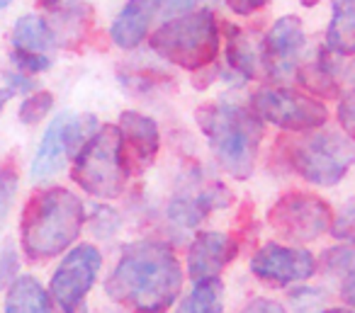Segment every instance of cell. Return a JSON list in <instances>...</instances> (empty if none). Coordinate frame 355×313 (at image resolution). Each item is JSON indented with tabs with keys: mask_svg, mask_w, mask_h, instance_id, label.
<instances>
[{
	"mask_svg": "<svg viewBox=\"0 0 355 313\" xmlns=\"http://www.w3.org/2000/svg\"><path fill=\"white\" fill-rule=\"evenodd\" d=\"M185 269L163 240H134L105 279V294L129 313H166L183 292Z\"/></svg>",
	"mask_w": 355,
	"mask_h": 313,
	"instance_id": "obj_1",
	"label": "cell"
},
{
	"mask_svg": "<svg viewBox=\"0 0 355 313\" xmlns=\"http://www.w3.org/2000/svg\"><path fill=\"white\" fill-rule=\"evenodd\" d=\"M88 221L85 204L69 187H44L22 209L20 245L32 262H46L76 245Z\"/></svg>",
	"mask_w": 355,
	"mask_h": 313,
	"instance_id": "obj_2",
	"label": "cell"
},
{
	"mask_svg": "<svg viewBox=\"0 0 355 313\" xmlns=\"http://www.w3.org/2000/svg\"><path fill=\"white\" fill-rule=\"evenodd\" d=\"M198 124L209 143L217 166L234 180H248L256 170L263 141V119L251 105L207 102L198 109Z\"/></svg>",
	"mask_w": 355,
	"mask_h": 313,
	"instance_id": "obj_3",
	"label": "cell"
},
{
	"mask_svg": "<svg viewBox=\"0 0 355 313\" xmlns=\"http://www.w3.org/2000/svg\"><path fill=\"white\" fill-rule=\"evenodd\" d=\"M148 49L175 69L200 73L217 61L222 51V25L212 8L163 17L148 37Z\"/></svg>",
	"mask_w": 355,
	"mask_h": 313,
	"instance_id": "obj_4",
	"label": "cell"
},
{
	"mask_svg": "<svg viewBox=\"0 0 355 313\" xmlns=\"http://www.w3.org/2000/svg\"><path fill=\"white\" fill-rule=\"evenodd\" d=\"M132 177L124 156L122 132L114 124H103L83 143L71 166V180L93 199H117Z\"/></svg>",
	"mask_w": 355,
	"mask_h": 313,
	"instance_id": "obj_5",
	"label": "cell"
},
{
	"mask_svg": "<svg viewBox=\"0 0 355 313\" xmlns=\"http://www.w3.org/2000/svg\"><path fill=\"white\" fill-rule=\"evenodd\" d=\"M355 163V141L345 132L314 129L290 146V166L302 180L316 187H334Z\"/></svg>",
	"mask_w": 355,
	"mask_h": 313,
	"instance_id": "obj_6",
	"label": "cell"
},
{
	"mask_svg": "<svg viewBox=\"0 0 355 313\" xmlns=\"http://www.w3.org/2000/svg\"><path fill=\"white\" fill-rule=\"evenodd\" d=\"M98 119L93 114H73V112H59L46 127L42 136L37 153L32 158L30 177L35 185L54 180L69 161H73L76 153L83 148V143L98 132Z\"/></svg>",
	"mask_w": 355,
	"mask_h": 313,
	"instance_id": "obj_7",
	"label": "cell"
},
{
	"mask_svg": "<svg viewBox=\"0 0 355 313\" xmlns=\"http://www.w3.org/2000/svg\"><path fill=\"white\" fill-rule=\"evenodd\" d=\"M103 253L93 243H76L61 255L49 279V292L61 313H90L88 294L103 269Z\"/></svg>",
	"mask_w": 355,
	"mask_h": 313,
	"instance_id": "obj_8",
	"label": "cell"
},
{
	"mask_svg": "<svg viewBox=\"0 0 355 313\" xmlns=\"http://www.w3.org/2000/svg\"><path fill=\"white\" fill-rule=\"evenodd\" d=\"M251 107L263 122L282 132H314L329 122V109L321 100L285 85H266L256 90L251 98Z\"/></svg>",
	"mask_w": 355,
	"mask_h": 313,
	"instance_id": "obj_9",
	"label": "cell"
},
{
	"mask_svg": "<svg viewBox=\"0 0 355 313\" xmlns=\"http://www.w3.org/2000/svg\"><path fill=\"white\" fill-rule=\"evenodd\" d=\"M268 224L280 238L295 245L321 238L334 224V211L321 197L309 192H287L268 211Z\"/></svg>",
	"mask_w": 355,
	"mask_h": 313,
	"instance_id": "obj_10",
	"label": "cell"
},
{
	"mask_svg": "<svg viewBox=\"0 0 355 313\" xmlns=\"http://www.w3.org/2000/svg\"><path fill=\"white\" fill-rule=\"evenodd\" d=\"M248 269L268 287H290L316 274V258L300 245L266 243L253 253Z\"/></svg>",
	"mask_w": 355,
	"mask_h": 313,
	"instance_id": "obj_11",
	"label": "cell"
},
{
	"mask_svg": "<svg viewBox=\"0 0 355 313\" xmlns=\"http://www.w3.org/2000/svg\"><path fill=\"white\" fill-rule=\"evenodd\" d=\"M306 46L304 25L297 15H285L270 25L263 37V66L272 80H285L297 73Z\"/></svg>",
	"mask_w": 355,
	"mask_h": 313,
	"instance_id": "obj_12",
	"label": "cell"
},
{
	"mask_svg": "<svg viewBox=\"0 0 355 313\" xmlns=\"http://www.w3.org/2000/svg\"><path fill=\"white\" fill-rule=\"evenodd\" d=\"M239 255V240L224 231H198L185 255V272L193 279L219 277Z\"/></svg>",
	"mask_w": 355,
	"mask_h": 313,
	"instance_id": "obj_13",
	"label": "cell"
},
{
	"mask_svg": "<svg viewBox=\"0 0 355 313\" xmlns=\"http://www.w3.org/2000/svg\"><path fill=\"white\" fill-rule=\"evenodd\" d=\"M119 132H122L124 156H127L129 170L144 172L156 163V156L161 151V132L158 124L148 114L137 109H124L119 114Z\"/></svg>",
	"mask_w": 355,
	"mask_h": 313,
	"instance_id": "obj_14",
	"label": "cell"
},
{
	"mask_svg": "<svg viewBox=\"0 0 355 313\" xmlns=\"http://www.w3.org/2000/svg\"><path fill=\"white\" fill-rule=\"evenodd\" d=\"M163 0H127L110 22V42L122 51H134L151 37L153 22L161 17Z\"/></svg>",
	"mask_w": 355,
	"mask_h": 313,
	"instance_id": "obj_15",
	"label": "cell"
},
{
	"mask_svg": "<svg viewBox=\"0 0 355 313\" xmlns=\"http://www.w3.org/2000/svg\"><path fill=\"white\" fill-rule=\"evenodd\" d=\"M227 35V73L236 80L239 85L256 80L266 73L263 66V39H256L248 30L239 25L224 27Z\"/></svg>",
	"mask_w": 355,
	"mask_h": 313,
	"instance_id": "obj_16",
	"label": "cell"
},
{
	"mask_svg": "<svg viewBox=\"0 0 355 313\" xmlns=\"http://www.w3.org/2000/svg\"><path fill=\"white\" fill-rule=\"evenodd\" d=\"M6 313H54V298L37 277L17 274L8 284Z\"/></svg>",
	"mask_w": 355,
	"mask_h": 313,
	"instance_id": "obj_17",
	"label": "cell"
},
{
	"mask_svg": "<svg viewBox=\"0 0 355 313\" xmlns=\"http://www.w3.org/2000/svg\"><path fill=\"white\" fill-rule=\"evenodd\" d=\"M295 75L309 95H316V98H338V71L334 66V54L326 46L316 51L309 61L300 64Z\"/></svg>",
	"mask_w": 355,
	"mask_h": 313,
	"instance_id": "obj_18",
	"label": "cell"
},
{
	"mask_svg": "<svg viewBox=\"0 0 355 313\" xmlns=\"http://www.w3.org/2000/svg\"><path fill=\"white\" fill-rule=\"evenodd\" d=\"M49 22L56 32V39H59V49L73 46L90 30L93 8L83 0H59L56 6H51Z\"/></svg>",
	"mask_w": 355,
	"mask_h": 313,
	"instance_id": "obj_19",
	"label": "cell"
},
{
	"mask_svg": "<svg viewBox=\"0 0 355 313\" xmlns=\"http://www.w3.org/2000/svg\"><path fill=\"white\" fill-rule=\"evenodd\" d=\"M10 44L12 49L42 51V54L59 49V39H56V32L51 27L49 17L40 15V12H27V15L17 17L15 25H12Z\"/></svg>",
	"mask_w": 355,
	"mask_h": 313,
	"instance_id": "obj_20",
	"label": "cell"
},
{
	"mask_svg": "<svg viewBox=\"0 0 355 313\" xmlns=\"http://www.w3.org/2000/svg\"><path fill=\"white\" fill-rule=\"evenodd\" d=\"M331 8L326 49L334 56H355V0H331Z\"/></svg>",
	"mask_w": 355,
	"mask_h": 313,
	"instance_id": "obj_21",
	"label": "cell"
},
{
	"mask_svg": "<svg viewBox=\"0 0 355 313\" xmlns=\"http://www.w3.org/2000/svg\"><path fill=\"white\" fill-rule=\"evenodd\" d=\"M175 313H224V282L219 277L195 279Z\"/></svg>",
	"mask_w": 355,
	"mask_h": 313,
	"instance_id": "obj_22",
	"label": "cell"
},
{
	"mask_svg": "<svg viewBox=\"0 0 355 313\" xmlns=\"http://www.w3.org/2000/svg\"><path fill=\"white\" fill-rule=\"evenodd\" d=\"M212 211L207 209V204L202 202L200 192H183V195L173 197L166 206V216L175 229L183 231H193L202 224Z\"/></svg>",
	"mask_w": 355,
	"mask_h": 313,
	"instance_id": "obj_23",
	"label": "cell"
},
{
	"mask_svg": "<svg viewBox=\"0 0 355 313\" xmlns=\"http://www.w3.org/2000/svg\"><path fill=\"white\" fill-rule=\"evenodd\" d=\"M54 102L56 100L49 90H35V93L25 95L20 109H17V117H20V122L27 124V127H35V124H40L44 117H49L51 109H54Z\"/></svg>",
	"mask_w": 355,
	"mask_h": 313,
	"instance_id": "obj_24",
	"label": "cell"
},
{
	"mask_svg": "<svg viewBox=\"0 0 355 313\" xmlns=\"http://www.w3.org/2000/svg\"><path fill=\"white\" fill-rule=\"evenodd\" d=\"M17 187H20V175L12 166H3L0 168V231L6 226L8 216L12 211L17 197Z\"/></svg>",
	"mask_w": 355,
	"mask_h": 313,
	"instance_id": "obj_25",
	"label": "cell"
},
{
	"mask_svg": "<svg viewBox=\"0 0 355 313\" xmlns=\"http://www.w3.org/2000/svg\"><path fill=\"white\" fill-rule=\"evenodd\" d=\"M10 64L12 69L22 71V73L40 75L54 66V59L49 54H42V51H25V49H12L10 51Z\"/></svg>",
	"mask_w": 355,
	"mask_h": 313,
	"instance_id": "obj_26",
	"label": "cell"
},
{
	"mask_svg": "<svg viewBox=\"0 0 355 313\" xmlns=\"http://www.w3.org/2000/svg\"><path fill=\"white\" fill-rule=\"evenodd\" d=\"M90 231L98 238H110L119 231V214L107 204H98L90 216Z\"/></svg>",
	"mask_w": 355,
	"mask_h": 313,
	"instance_id": "obj_27",
	"label": "cell"
},
{
	"mask_svg": "<svg viewBox=\"0 0 355 313\" xmlns=\"http://www.w3.org/2000/svg\"><path fill=\"white\" fill-rule=\"evenodd\" d=\"M321 265L326 267V272H345L355 269V248H348V245H338V248H331L324 253V260Z\"/></svg>",
	"mask_w": 355,
	"mask_h": 313,
	"instance_id": "obj_28",
	"label": "cell"
},
{
	"mask_svg": "<svg viewBox=\"0 0 355 313\" xmlns=\"http://www.w3.org/2000/svg\"><path fill=\"white\" fill-rule=\"evenodd\" d=\"M331 235L343 240V243L355 245V202L353 204H345L336 214L334 224H331Z\"/></svg>",
	"mask_w": 355,
	"mask_h": 313,
	"instance_id": "obj_29",
	"label": "cell"
},
{
	"mask_svg": "<svg viewBox=\"0 0 355 313\" xmlns=\"http://www.w3.org/2000/svg\"><path fill=\"white\" fill-rule=\"evenodd\" d=\"M336 117H338L340 129L355 141V88H348L343 95H340Z\"/></svg>",
	"mask_w": 355,
	"mask_h": 313,
	"instance_id": "obj_30",
	"label": "cell"
},
{
	"mask_svg": "<svg viewBox=\"0 0 355 313\" xmlns=\"http://www.w3.org/2000/svg\"><path fill=\"white\" fill-rule=\"evenodd\" d=\"M6 88H10L15 95H30L37 90V80H35V75L12 69L6 73Z\"/></svg>",
	"mask_w": 355,
	"mask_h": 313,
	"instance_id": "obj_31",
	"label": "cell"
},
{
	"mask_svg": "<svg viewBox=\"0 0 355 313\" xmlns=\"http://www.w3.org/2000/svg\"><path fill=\"white\" fill-rule=\"evenodd\" d=\"M214 0H163L161 6V17H175L183 12L198 10V8H207Z\"/></svg>",
	"mask_w": 355,
	"mask_h": 313,
	"instance_id": "obj_32",
	"label": "cell"
},
{
	"mask_svg": "<svg viewBox=\"0 0 355 313\" xmlns=\"http://www.w3.org/2000/svg\"><path fill=\"white\" fill-rule=\"evenodd\" d=\"M270 0H224V6L229 8L232 15L239 17H251L256 12H261Z\"/></svg>",
	"mask_w": 355,
	"mask_h": 313,
	"instance_id": "obj_33",
	"label": "cell"
},
{
	"mask_svg": "<svg viewBox=\"0 0 355 313\" xmlns=\"http://www.w3.org/2000/svg\"><path fill=\"white\" fill-rule=\"evenodd\" d=\"M17 269H20V258H17L12 243H8L6 248H3V253H0V279H3V277L15 279Z\"/></svg>",
	"mask_w": 355,
	"mask_h": 313,
	"instance_id": "obj_34",
	"label": "cell"
},
{
	"mask_svg": "<svg viewBox=\"0 0 355 313\" xmlns=\"http://www.w3.org/2000/svg\"><path fill=\"white\" fill-rule=\"evenodd\" d=\"M241 313H285V306L275 298L268 296H256L241 308Z\"/></svg>",
	"mask_w": 355,
	"mask_h": 313,
	"instance_id": "obj_35",
	"label": "cell"
},
{
	"mask_svg": "<svg viewBox=\"0 0 355 313\" xmlns=\"http://www.w3.org/2000/svg\"><path fill=\"white\" fill-rule=\"evenodd\" d=\"M340 296L348 303L350 308H355V269H350L343 279V287H340Z\"/></svg>",
	"mask_w": 355,
	"mask_h": 313,
	"instance_id": "obj_36",
	"label": "cell"
},
{
	"mask_svg": "<svg viewBox=\"0 0 355 313\" xmlns=\"http://www.w3.org/2000/svg\"><path fill=\"white\" fill-rule=\"evenodd\" d=\"M15 98V93H12L10 88H0V114H3V109L8 107V102Z\"/></svg>",
	"mask_w": 355,
	"mask_h": 313,
	"instance_id": "obj_37",
	"label": "cell"
},
{
	"mask_svg": "<svg viewBox=\"0 0 355 313\" xmlns=\"http://www.w3.org/2000/svg\"><path fill=\"white\" fill-rule=\"evenodd\" d=\"M345 80H348V88H355V61L345 69Z\"/></svg>",
	"mask_w": 355,
	"mask_h": 313,
	"instance_id": "obj_38",
	"label": "cell"
},
{
	"mask_svg": "<svg viewBox=\"0 0 355 313\" xmlns=\"http://www.w3.org/2000/svg\"><path fill=\"white\" fill-rule=\"evenodd\" d=\"M321 313H355V308H326Z\"/></svg>",
	"mask_w": 355,
	"mask_h": 313,
	"instance_id": "obj_39",
	"label": "cell"
},
{
	"mask_svg": "<svg viewBox=\"0 0 355 313\" xmlns=\"http://www.w3.org/2000/svg\"><path fill=\"white\" fill-rule=\"evenodd\" d=\"M300 3H302L304 8H314L316 3H319V0H300Z\"/></svg>",
	"mask_w": 355,
	"mask_h": 313,
	"instance_id": "obj_40",
	"label": "cell"
},
{
	"mask_svg": "<svg viewBox=\"0 0 355 313\" xmlns=\"http://www.w3.org/2000/svg\"><path fill=\"white\" fill-rule=\"evenodd\" d=\"M10 3H12V0H0V10H6V8L10 6Z\"/></svg>",
	"mask_w": 355,
	"mask_h": 313,
	"instance_id": "obj_41",
	"label": "cell"
},
{
	"mask_svg": "<svg viewBox=\"0 0 355 313\" xmlns=\"http://www.w3.org/2000/svg\"><path fill=\"white\" fill-rule=\"evenodd\" d=\"M42 3H44V6H49V8H51V6H56V3H59V0H42Z\"/></svg>",
	"mask_w": 355,
	"mask_h": 313,
	"instance_id": "obj_42",
	"label": "cell"
}]
</instances>
